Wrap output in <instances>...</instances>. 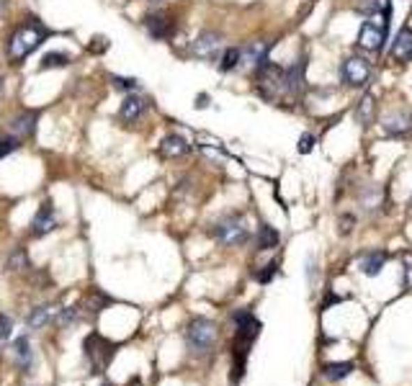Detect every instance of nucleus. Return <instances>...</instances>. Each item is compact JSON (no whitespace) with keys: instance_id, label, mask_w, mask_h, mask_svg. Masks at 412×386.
<instances>
[{"instance_id":"34","label":"nucleus","mask_w":412,"mask_h":386,"mask_svg":"<svg viewBox=\"0 0 412 386\" xmlns=\"http://www.w3.org/2000/svg\"><path fill=\"white\" fill-rule=\"evenodd\" d=\"M6 6H8V0H0V13L6 10Z\"/></svg>"},{"instance_id":"3","label":"nucleus","mask_w":412,"mask_h":386,"mask_svg":"<svg viewBox=\"0 0 412 386\" xmlns=\"http://www.w3.org/2000/svg\"><path fill=\"white\" fill-rule=\"evenodd\" d=\"M217 325L206 317H196L188 322L185 327V343L188 348L196 353V355H206V353L217 345Z\"/></svg>"},{"instance_id":"18","label":"nucleus","mask_w":412,"mask_h":386,"mask_svg":"<svg viewBox=\"0 0 412 386\" xmlns=\"http://www.w3.org/2000/svg\"><path fill=\"white\" fill-rule=\"evenodd\" d=\"M268 49H270V44H266V42L247 44V47H243V62H247L252 68H261L263 62L268 59Z\"/></svg>"},{"instance_id":"11","label":"nucleus","mask_w":412,"mask_h":386,"mask_svg":"<svg viewBox=\"0 0 412 386\" xmlns=\"http://www.w3.org/2000/svg\"><path fill=\"white\" fill-rule=\"evenodd\" d=\"M389 57L395 59V62H399V65H407L412 59V29L410 26H404L402 31L397 34V39L392 42Z\"/></svg>"},{"instance_id":"23","label":"nucleus","mask_w":412,"mask_h":386,"mask_svg":"<svg viewBox=\"0 0 412 386\" xmlns=\"http://www.w3.org/2000/svg\"><path fill=\"white\" fill-rule=\"evenodd\" d=\"M240 65H243V47H229V49H224L222 62H219V70L222 72H232Z\"/></svg>"},{"instance_id":"32","label":"nucleus","mask_w":412,"mask_h":386,"mask_svg":"<svg viewBox=\"0 0 412 386\" xmlns=\"http://www.w3.org/2000/svg\"><path fill=\"white\" fill-rule=\"evenodd\" d=\"M10 327H13V322H10L8 314H0V343H3V340H8Z\"/></svg>"},{"instance_id":"24","label":"nucleus","mask_w":412,"mask_h":386,"mask_svg":"<svg viewBox=\"0 0 412 386\" xmlns=\"http://www.w3.org/2000/svg\"><path fill=\"white\" fill-rule=\"evenodd\" d=\"M13 353H16L18 358V366L21 369H31V348H29V337H18L16 343H13Z\"/></svg>"},{"instance_id":"5","label":"nucleus","mask_w":412,"mask_h":386,"mask_svg":"<svg viewBox=\"0 0 412 386\" xmlns=\"http://www.w3.org/2000/svg\"><path fill=\"white\" fill-rule=\"evenodd\" d=\"M211 235L224 247H240V245L247 242V224H245V219L240 214H227L219 222H214Z\"/></svg>"},{"instance_id":"19","label":"nucleus","mask_w":412,"mask_h":386,"mask_svg":"<svg viewBox=\"0 0 412 386\" xmlns=\"http://www.w3.org/2000/svg\"><path fill=\"white\" fill-rule=\"evenodd\" d=\"M384 263H387V252H384V250H374V252H369V255L363 258L361 270L366 273V276H379V273L384 270Z\"/></svg>"},{"instance_id":"30","label":"nucleus","mask_w":412,"mask_h":386,"mask_svg":"<svg viewBox=\"0 0 412 386\" xmlns=\"http://www.w3.org/2000/svg\"><path fill=\"white\" fill-rule=\"evenodd\" d=\"M276 270H278L276 263H268V265H263L261 273H255V278H258L261 284H268V281H273V276H276Z\"/></svg>"},{"instance_id":"16","label":"nucleus","mask_w":412,"mask_h":386,"mask_svg":"<svg viewBox=\"0 0 412 386\" xmlns=\"http://www.w3.org/2000/svg\"><path fill=\"white\" fill-rule=\"evenodd\" d=\"M304 70H307V59H299L296 65L287 70V83H284V91L289 95H299L304 91Z\"/></svg>"},{"instance_id":"33","label":"nucleus","mask_w":412,"mask_h":386,"mask_svg":"<svg viewBox=\"0 0 412 386\" xmlns=\"http://www.w3.org/2000/svg\"><path fill=\"white\" fill-rule=\"evenodd\" d=\"M114 85H116L119 91H135L137 80L135 77H114Z\"/></svg>"},{"instance_id":"4","label":"nucleus","mask_w":412,"mask_h":386,"mask_svg":"<svg viewBox=\"0 0 412 386\" xmlns=\"http://www.w3.org/2000/svg\"><path fill=\"white\" fill-rule=\"evenodd\" d=\"M389 31V13H371L369 21H363L361 34H358V49L363 52H381L387 42Z\"/></svg>"},{"instance_id":"21","label":"nucleus","mask_w":412,"mask_h":386,"mask_svg":"<svg viewBox=\"0 0 412 386\" xmlns=\"http://www.w3.org/2000/svg\"><path fill=\"white\" fill-rule=\"evenodd\" d=\"M278 240H281V235H278V229L268 227V224H261V229H258V237H255V245H258V250L266 252V250H273L278 245Z\"/></svg>"},{"instance_id":"10","label":"nucleus","mask_w":412,"mask_h":386,"mask_svg":"<svg viewBox=\"0 0 412 386\" xmlns=\"http://www.w3.org/2000/svg\"><path fill=\"white\" fill-rule=\"evenodd\" d=\"M381 126H384V132H387L389 137H404L412 132V114L410 111H389L387 116H384V121H381Z\"/></svg>"},{"instance_id":"12","label":"nucleus","mask_w":412,"mask_h":386,"mask_svg":"<svg viewBox=\"0 0 412 386\" xmlns=\"http://www.w3.org/2000/svg\"><path fill=\"white\" fill-rule=\"evenodd\" d=\"M144 26H147L150 36H155V39H170L173 31H176L173 18L165 16V13H150V16L144 18Z\"/></svg>"},{"instance_id":"20","label":"nucleus","mask_w":412,"mask_h":386,"mask_svg":"<svg viewBox=\"0 0 412 386\" xmlns=\"http://www.w3.org/2000/svg\"><path fill=\"white\" fill-rule=\"evenodd\" d=\"M54 317H59L57 307H52V304H44V307H36V309L29 314V325H31V327H44V325H49Z\"/></svg>"},{"instance_id":"35","label":"nucleus","mask_w":412,"mask_h":386,"mask_svg":"<svg viewBox=\"0 0 412 386\" xmlns=\"http://www.w3.org/2000/svg\"><path fill=\"white\" fill-rule=\"evenodd\" d=\"M0 88H3V77H0Z\"/></svg>"},{"instance_id":"36","label":"nucleus","mask_w":412,"mask_h":386,"mask_svg":"<svg viewBox=\"0 0 412 386\" xmlns=\"http://www.w3.org/2000/svg\"><path fill=\"white\" fill-rule=\"evenodd\" d=\"M152 3H162V0H152Z\"/></svg>"},{"instance_id":"2","label":"nucleus","mask_w":412,"mask_h":386,"mask_svg":"<svg viewBox=\"0 0 412 386\" xmlns=\"http://www.w3.org/2000/svg\"><path fill=\"white\" fill-rule=\"evenodd\" d=\"M44 39H47V29H44L39 21L29 18V21H24V24L18 26L16 31L10 34V39H8V57L13 59V62H21V59H26L29 54H31V52L39 49Z\"/></svg>"},{"instance_id":"22","label":"nucleus","mask_w":412,"mask_h":386,"mask_svg":"<svg viewBox=\"0 0 412 386\" xmlns=\"http://www.w3.org/2000/svg\"><path fill=\"white\" fill-rule=\"evenodd\" d=\"M356 121H358L361 126L374 124V95H371V93H366L363 101L356 106Z\"/></svg>"},{"instance_id":"6","label":"nucleus","mask_w":412,"mask_h":386,"mask_svg":"<svg viewBox=\"0 0 412 386\" xmlns=\"http://www.w3.org/2000/svg\"><path fill=\"white\" fill-rule=\"evenodd\" d=\"M255 80H258V93L263 98L273 101L278 95V91H284V83H287V70L273 65V62H263L261 68H255Z\"/></svg>"},{"instance_id":"27","label":"nucleus","mask_w":412,"mask_h":386,"mask_svg":"<svg viewBox=\"0 0 412 386\" xmlns=\"http://www.w3.org/2000/svg\"><path fill=\"white\" fill-rule=\"evenodd\" d=\"M106 304H109V299H106V296L98 294V291H93V294L85 296L83 307H88V314H98V311H101Z\"/></svg>"},{"instance_id":"7","label":"nucleus","mask_w":412,"mask_h":386,"mask_svg":"<svg viewBox=\"0 0 412 386\" xmlns=\"http://www.w3.org/2000/svg\"><path fill=\"white\" fill-rule=\"evenodd\" d=\"M83 350H85V358H88V363H91V369L96 371V373H101V371L111 363V358H114L116 345L109 343V340H106V337H101L98 332H93V335L85 337Z\"/></svg>"},{"instance_id":"13","label":"nucleus","mask_w":412,"mask_h":386,"mask_svg":"<svg viewBox=\"0 0 412 386\" xmlns=\"http://www.w3.org/2000/svg\"><path fill=\"white\" fill-rule=\"evenodd\" d=\"M57 227V217H54V209H52V203H42V209L36 211L34 222H31V235L34 237H44L49 235L52 229Z\"/></svg>"},{"instance_id":"8","label":"nucleus","mask_w":412,"mask_h":386,"mask_svg":"<svg viewBox=\"0 0 412 386\" xmlns=\"http://www.w3.org/2000/svg\"><path fill=\"white\" fill-rule=\"evenodd\" d=\"M343 80L345 85H351V88H366L371 80V72H374V68H371V62L366 57H361V54H351V57L343 62Z\"/></svg>"},{"instance_id":"9","label":"nucleus","mask_w":412,"mask_h":386,"mask_svg":"<svg viewBox=\"0 0 412 386\" xmlns=\"http://www.w3.org/2000/svg\"><path fill=\"white\" fill-rule=\"evenodd\" d=\"M222 49V34L219 31H201L191 44V54L199 59H214L217 52Z\"/></svg>"},{"instance_id":"26","label":"nucleus","mask_w":412,"mask_h":386,"mask_svg":"<svg viewBox=\"0 0 412 386\" xmlns=\"http://www.w3.org/2000/svg\"><path fill=\"white\" fill-rule=\"evenodd\" d=\"M351 371H353V363H328L325 366V376L330 381H343L345 376H351Z\"/></svg>"},{"instance_id":"29","label":"nucleus","mask_w":412,"mask_h":386,"mask_svg":"<svg viewBox=\"0 0 412 386\" xmlns=\"http://www.w3.org/2000/svg\"><path fill=\"white\" fill-rule=\"evenodd\" d=\"M26 265H29V258H26L24 250H16L13 255H10V261H8V268L10 270H24Z\"/></svg>"},{"instance_id":"28","label":"nucleus","mask_w":412,"mask_h":386,"mask_svg":"<svg viewBox=\"0 0 412 386\" xmlns=\"http://www.w3.org/2000/svg\"><path fill=\"white\" fill-rule=\"evenodd\" d=\"M18 142H21L18 137H0V160L6 157V155H10L13 150H16Z\"/></svg>"},{"instance_id":"1","label":"nucleus","mask_w":412,"mask_h":386,"mask_svg":"<svg viewBox=\"0 0 412 386\" xmlns=\"http://www.w3.org/2000/svg\"><path fill=\"white\" fill-rule=\"evenodd\" d=\"M235 327H237V337H235V345H232V381H240L245 373V361H247V350H250L252 340L258 337L261 332V322L252 317L250 309H240L235 311Z\"/></svg>"},{"instance_id":"15","label":"nucleus","mask_w":412,"mask_h":386,"mask_svg":"<svg viewBox=\"0 0 412 386\" xmlns=\"http://www.w3.org/2000/svg\"><path fill=\"white\" fill-rule=\"evenodd\" d=\"M191 152V144H188V139L181 134H168V137H162V142H160V155L162 157H170V160H176V157H183V155H188Z\"/></svg>"},{"instance_id":"25","label":"nucleus","mask_w":412,"mask_h":386,"mask_svg":"<svg viewBox=\"0 0 412 386\" xmlns=\"http://www.w3.org/2000/svg\"><path fill=\"white\" fill-rule=\"evenodd\" d=\"M70 65V57L68 54H62V52H47L42 57V70H54V68H68Z\"/></svg>"},{"instance_id":"14","label":"nucleus","mask_w":412,"mask_h":386,"mask_svg":"<svg viewBox=\"0 0 412 386\" xmlns=\"http://www.w3.org/2000/svg\"><path fill=\"white\" fill-rule=\"evenodd\" d=\"M144 111H147V101H144L142 95H126L124 103H121V109H119V116H121V121H126V124H135V121L142 118Z\"/></svg>"},{"instance_id":"17","label":"nucleus","mask_w":412,"mask_h":386,"mask_svg":"<svg viewBox=\"0 0 412 386\" xmlns=\"http://www.w3.org/2000/svg\"><path fill=\"white\" fill-rule=\"evenodd\" d=\"M10 129H13V134H16L18 139H26L29 134H34L36 114H34V111H24V114L13 116V121H10Z\"/></svg>"},{"instance_id":"31","label":"nucleus","mask_w":412,"mask_h":386,"mask_svg":"<svg viewBox=\"0 0 412 386\" xmlns=\"http://www.w3.org/2000/svg\"><path fill=\"white\" fill-rule=\"evenodd\" d=\"M314 147H317V137H314V134H302V139H299V152H302V155H310Z\"/></svg>"}]
</instances>
